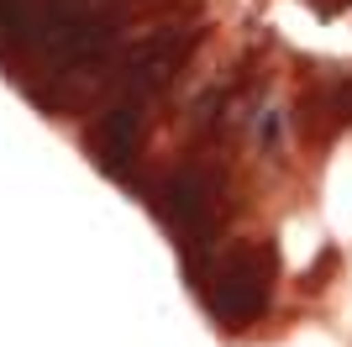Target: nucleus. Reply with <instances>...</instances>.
Segmentation results:
<instances>
[{"label":"nucleus","mask_w":352,"mask_h":347,"mask_svg":"<svg viewBox=\"0 0 352 347\" xmlns=\"http://www.w3.org/2000/svg\"><path fill=\"white\" fill-rule=\"evenodd\" d=\"M268 279H274V247H236L216 274L210 311L226 326H248L268 300Z\"/></svg>","instance_id":"1"},{"label":"nucleus","mask_w":352,"mask_h":347,"mask_svg":"<svg viewBox=\"0 0 352 347\" xmlns=\"http://www.w3.org/2000/svg\"><path fill=\"white\" fill-rule=\"evenodd\" d=\"M163 216L174 221L184 247H200L210 231V179L206 174H174L163 185Z\"/></svg>","instance_id":"2"},{"label":"nucleus","mask_w":352,"mask_h":347,"mask_svg":"<svg viewBox=\"0 0 352 347\" xmlns=\"http://www.w3.org/2000/svg\"><path fill=\"white\" fill-rule=\"evenodd\" d=\"M321 11H337V0H321Z\"/></svg>","instance_id":"3"}]
</instances>
